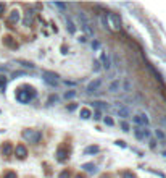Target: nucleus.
I'll return each mask as SVG.
<instances>
[{
  "label": "nucleus",
  "mask_w": 166,
  "mask_h": 178,
  "mask_svg": "<svg viewBox=\"0 0 166 178\" xmlns=\"http://www.w3.org/2000/svg\"><path fill=\"white\" fill-rule=\"evenodd\" d=\"M107 20H108V28H111L113 31H121L123 20L118 13H110V15L107 16Z\"/></svg>",
  "instance_id": "obj_1"
},
{
  "label": "nucleus",
  "mask_w": 166,
  "mask_h": 178,
  "mask_svg": "<svg viewBox=\"0 0 166 178\" xmlns=\"http://www.w3.org/2000/svg\"><path fill=\"white\" fill-rule=\"evenodd\" d=\"M36 92L32 91V87H29V91H24V87H20L18 89V92H16V99L23 102V104H26V102H29L32 97H34Z\"/></svg>",
  "instance_id": "obj_2"
},
{
  "label": "nucleus",
  "mask_w": 166,
  "mask_h": 178,
  "mask_svg": "<svg viewBox=\"0 0 166 178\" xmlns=\"http://www.w3.org/2000/svg\"><path fill=\"white\" fill-rule=\"evenodd\" d=\"M23 139L27 143H37L40 139V131H37V130H24L23 131Z\"/></svg>",
  "instance_id": "obj_3"
},
{
  "label": "nucleus",
  "mask_w": 166,
  "mask_h": 178,
  "mask_svg": "<svg viewBox=\"0 0 166 178\" xmlns=\"http://www.w3.org/2000/svg\"><path fill=\"white\" fill-rule=\"evenodd\" d=\"M100 86H102V79L98 78V79H94V81H91L87 84V89H86V92L87 94H92V92H95L97 89H100Z\"/></svg>",
  "instance_id": "obj_4"
},
{
  "label": "nucleus",
  "mask_w": 166,
  "mask_h": 178,
  "mask_svg": "<svg viewBox=\"0 0 166 178\" xmlns=\"http://www.w3.org/2000/svg\"><path fill=\"white\" fill-rule=\"evenodd\" d=\"M116 114H118V117H121V118H127V117H131V110L127 109L126 105H118Z\"/></svg>",
  "instance_id": "obj_5"
},
{
  "label": "nucleus",
  "mask_w": 166,
  "mask_h": 178,
  "mask_svg": "<svg viewBox=\"0 0 166 178\" xmlns=\"http://www.w3.org/2000/svg\"><path fill=\"white\" fill-rule=\"evenodd\" d=\"M15 154H16V157H18V159H26L27 151H26V147L23 146V144H18L16 149H15Z\"/></svg>",
  "instance_id": "obj_6"
},
{
  "label": "nucleus",
  "mask_w": 166,
  "mask_h": 178,
  "mask_svg": "<svg viewBox=\"0 0 166 178\" xmlns=\"http://www.w3.org/2000/svg\"><path fill=\"white\" fill-rule=\"evenodd\" d=\"M108 91L110 92H120L121 91V81L120 79H113L110 83V86H108Z\"/></svg>",
  "instance_id": "obj_7"
},
{
  "label": "nucleus",
  "mask_w": 166,
  "mask_h": 178,
  "mask_svg": "<svg viewBox=\"0 0 166 178\" xmlns=\"http://www.w3.org/2000/svg\"><path fill=\"white\" fill-rule=\"evenodd\" d=\"M121 89H123V91H126V92H131L132 91V81H131L129 78H124L121 81Z\"/></svg>",
  "instance_id": "obj_8"
},
{
  "label": "nucleus",
  "mask_w": 166,
  "mask_h": 178,
  "mask_svg": "<svg viewBox=\"0 0 166 178\" xmlns=\"http://www.w3.org/2000/svg\"><path fill=\"white\" fill-rule=\"evenodd\" d=\"M18 21H20V13H18L16 10H13L10 13V16H8V23H10V25H16Z\"/></svg>",
  "instance_id": "obj_9"
},
{
  "label": "nucleus",
  "mask_w": 166,
  "mask_h": 178,
  "mask_svg": "<svg viewBox=\"0 0 166 178\" xmlns=\"http://www.w3.org/2000/svg\"><path fill=\"white\" fill-rule=\"evenodd\" d=\"M113 65H115L118 70H121L123 65H124V63H123V58H121L118 54H113Z\"/></svg>",
  "instance_id": "obj_10"
},
{
  "label": "nucleus",
  "mask_w": 166,
  "mask_h": 178,
  "mask_svg": "<svg viewBox=\"0 0 166 178\" xmlns=\"http://www.w3.org/2000/svg\"><path fill=\"white\" fill-rule=\"evenodd\" d=\"M10 154H11V144L10 143H5V144H3V146H2V156H10Z\"/></svg>",
  "instance_id": "obj_11"
},
{
  "label": "nucleus",
  "mask_w": 166,
  "mask_h": 178,
  "mask_svg": "<svg viewBox=\"0 0 166 178\" xmlns=\"http://www.w3.org/2000/svg\"><path fill=\"white\" fill-rule=\"evenodd\" d=\"M56 159H58L60 162H65L66 159H68V151H66V149H60V151H58V156H56Z\"/></svg>",
  "instance_id": "obj_12"
},
{
  "label": "nucleus",
  "mask_w": 166,
  "mask_h": 178,
  "mask_svg": "<svg viewBox=\"0 0 166 178\" xmlns=\"http://www.w3.org/2000/svg\"><path fill=\"white\" fill-rule=\"evenodd\" d=\"M102 63H103V68H105V70H110L111 68V62L108 60V57H107L105 54H102Z\"/></svg>",
  "instance_id": "obj_13"
},
{
  "label": "nucleus",
  "mask_w": 166,
  "mask_h": 178,
  "mask_svg": "<svg viewBox=\"0 0 166 178\" xmlns=\"http://www.w3.org/2000/svg\"><path fill=\"white\" fill-rule=\"evenodd\" d=\"M44 79H45V81H53V79H58V74H56V73H49V71H45V73H44Z\"/></svg>",
  "instance_id": "obj_14"
},
{
  "label": "nucleus",
  "mask_w": 166,
  "mask_h": 178,
  "mask_svg": "<svg viewBox=\"0 0 166 178\" xmlns=\"http://www.w3.org/2000/svg\"><path fill=\"white\" fill-rule=\"evenodd\" d=\"M5 45H8V47H13V49H16L18 45H16V42H13V37H5Z\"/></svg>",
  "instance_id": "obj_15"
},
{
  "label": "nucleus",
  "mask_w": 166,
  "mask_h": 178,
  "mask_svg": "<svg viewBox=\"0 0 166 178\" xmlns=\"http://www.w3.org/2000/svg\"><path fill=\"white\" fill-rule=\"evenodd\" d=\"M98 151H100V147H98V146H91V147L86 149V154H97Z\"/></svg>",
  "instance_id": "obj_16"
},
{
  "label": "nucleus",
  "mask_w": 166,
  "mask_h": 178,
  "mask_svg": "<svg viewBox=\"0 0 166 178\" xmlns=\"http://www.w3.org/2000/svg\"><path fill=\"white\" fill-rule=\"evenodd\" d=\"M81 118H91V110L82 109V110H81Z\"/></svg>",
  "instance_id": "obj_17"
},
{
  "label": "nucleus",
  "mask_w": 166,
  "mask_h": 178,
  "mask_svg": "<svg viewBox=\"0 0 166 178\" xmlns=\"http://www.w3.org/2000/svg\"><path fill=\"white\" fill-rule=\"evenodd\" d=\"M94 167H95V165H94V163H86V165H82V168H84V170H86V172H95V168H94Z\"/></svg>",
  "instance_id": "obj_18"
},
{
  "label": "nucleus",
  "mask_w": 166,
  "mask_h": 178,
  "mask_svg": "<svg viewBox=\"0 0 166 178\" xmlns=\"http://www.w3.org/2000/svg\"><path fill=\"white\" fill-rule=\"evenodd\" d=\"M66 25H68V31H69V32H74V31H76V28H74V25H73V21H71L69 18H66Z\"/></svg>",
  "instance_id": "obj_19"
},
{
  "label": "nucleus",
  "mask_w": 166,
  "mask_h": 178,
  "mask_svg": "<svg viewBox=\"0 0 166 178\" xmlns=\"http://www.w3.org/2000/svg\"><path fill=\"white\" fill-rule=\"evenodd\" d=\"M58 178H71V172L69 170H63V172L60 173Z\"/></svg>",
  "instance_id": "obj_20"
},
{
  "label": "nucleus",
  "mask_w": 166,
  "mask_h": 178,
  "mask_svg": "<svg viewBox=\"0 0 166 178\" xmlns=\"http://www.w3.org/2000/svg\"><path fill=\"white\" fill-rule=\"evenodd\" d=\"M140 121H142V123H144V125H148V123H150L148 117H147L145 114H142V115H140Z\"/></svg>",
  "instance_id": "obj_21"
},
{
  "label": "nucleus",
  "mask_w": 166,
  "mask_h": 178,
  "mask_svg": "<svg viewBox=\"0 0 166 178\" xmlns=\"http://www.w3.org/2000/svg\"><path fill=\"white\" fill-rule=\"evenodd\" d=\"M92 105L94 107H100V109H105V102H98V101H95V102H92Z\"/></svg>",
  "instance_id": "obj_22"
},
{
  "label": "nucleus",
  "mask_w": 166,
  "mask_h": 178,
  "mask_svg": "<svg viewBox=\"0 0 166 178\" xmlns=\"http://www.w3.org/2000/svg\"><path fill=\"white\" fill-rule=\"evenodd\" d=\"M155 134H156V138H158V139H164V133L161 130H155Z\"/></svg>",
  "instance_id": "obj_23"
},
{
  "label": "nucleus",
  "mask_w": 166,
  "mask_h": 178,
  "mask_svg": "<svg viewBox=\"0 0 166 178\" xmlns=\"http://www.w3.org/2000/svg\"><path fill=\"white\" fill-rule=\"evenodd\" d=\"M5 84H7V78L0 74V89H3V87H5Z\"/></svg>",
  "instance_id": "obj_24"
},
{
  "label": "nucleus",
  "mask_w": 166,
  "mask_h": 178,
  "mask_svg": "<svg viewBox=\"0 0 166 178\" xmlns=\"http://www.w3.org/2000/svg\"><path fill=\"white\" fill-rule=\"evenodd\" d=\"M74 96H76V91H68L63 97H65V99H71V97H74Z\"/></svg>",
  "instance_id": "obj_25"
},
{
  "label": "nucleus",
  "mask_w": 166,
  "mask_h": 178,
  "mask_svg": "<svg viewBox=\"0 0 166 178\" xmlns=\"http://www.w3.org/2000/svg\"><path fill=\"white\" fill-rule=\"evenodd\" d=\"M123 178H136V175L132 172H126L124 175H123Z\"/></svg>",
  "instance_id": "obj_26"
},
{
  "label": "nucleus",
  "mask_w": 166,
  "mask_h": 178,
  "mask_svg": "<svg viewBox=\"0 0 166 178\" xmlns=\"http://www.w3.org/2000/svg\"><path fill=\"white\" fill-rule=\"evenodd\" d=\"M136 138H137V139H142V138H144V133H142L139 128H137V131H136Z\"/></svg>",
  "instance_id": "obj_27"
},
{
  "label": "nucleus",
  "mask_w": 166,
  "mask_h": 178,
  "mask_svg": "<svg viewBox=\"0 0 166 178\" xmlns=\"http://www.w3.org/2000/svg\"><path fill=\"white\" fill-rule=\"evenodd\" d=\"M5 178H16V173L15 172H8L5 175Z\"/></svg>",
  "instance_id": "obj_28"
},
{
  "label": "nucleus",
  "mask_w": 166,
  "mask_h": 178,
  "mask_svg": "<svg viewBox=\"0 0 166 178\" xmlns=\"http://www.w3.org/2000/svg\"><path fill=\"white\" fill-rule=\"evenodd\" d=\"M160 121H161V125L166 128V115H163V117H160Z\"/></svg>",
  "instance_id": "obj_29"
},
{
  "label": "nucleus",
  "mask_w": 166,
  "mask_h": 178,
  "mask_svg": "<svg viewBox=\"0 0 166 178\" xmlns=\"http://www.w3.org/2000/svg\"><path fill=\"white\" fill-rule=\"evenodd\" d=\"M105 123H107L108 126H113V125H115V123H113V120H111V118H108V117L105 118Z\"/></svg>",
  "instance_id": "obj_30"
},
{
  "label": "nucleus",
  "mask_w": 166,
  "mask_h": 178,
  "mask_svg": "<svg viewBox=\"0 0 166 178\" xmlns=\"http://www.w3.org/2000/svg\"><path fill=\"white\" fill-rule=\"evenodd\" d=\"M121 128H123V131H129V126H127V123H124V121L121 123Z\"/></svg>",
  "instance_id": "obj_31"
},
{
  "label": "nucleus",
  "mask_w": 166,
  "mask_h": 178,
  "mask_svg": "<svg viewBox=\"0 0 166 178\" xmlns=\"http://www.w3.org/2000/svg\"><path fill=\"white\" fill-rule=\"evenodd\" d=\"M55 5H56V7H58V8H60V10H65V7H66V5H65V3H55Z\"/></svg>",
  "instance_id": "obj_32"
},
{
  "label": "nucleus",
  "mask_w": 166,
  "mask_h": 178,
  "mask_svg": "<svg viewBox=\"0 0 166 178\" xmlns=\"http://www.w3.org/2000/svg\"><path fill=\"white\" fill-rule=\"evenodd\" d=\"M5 12V3H0V15Z\"/></svg>",
  "instance_id": "obj_33"
},
{
  "label": "nucleus",
  "mask_w": 166,
  "mask_h": 178,
  "mask_svg": "<svg viewBox=\"0 0 166 178\" xmlns=\"http://www.w3.org/2000/svg\"><path fill=\"white\" fill-rule=\"evenodd\" d=\"M134 121H136L137 125H140V123H142V121H140V117H139V115H137V117H134Z\"/></svg>",
  "instance_id": "obj_34"
},
{
  "label": "nucleus",
  "mask_w": 166,
  "mask_h": 178,
  "mask_svg": "<svg viewBox=\"0 0 166 178\" xmlns=\"http://www.w3.org/2000/svg\"><path fill=\"white\" fill-rule=\"evenodd\" d=\"M156 146V141H155V139H153V141H150V147H155Z\"/></svg>",
  "instance_id": "obj_35"
},
{
  "label": "nucleus",
  "mask_w": 166,
  "mask_h": 178,
  "mask_svg": "<svg viewBox=\"0 0 166 178\" xmlns=\"http://www.w3.org/2000/svg\"><path fill=\"white\" fill-rule=\"evenodd\" d=\"M74 178H84V176H81V175H78V176H74Z\"/></svg>",
  "instance_id": "obj_36"
},
{
  "label": "nucleus",
  "mask_w": 166,
  "mask_h": 178,
  "mask_svg": "<svg viewBox=\"0 0 166 178\" xmlns=\"http://www.w3.org/2000/svg\"><path fill=\"white\" fill-rule=\"evenodd\" d=\"M163 156H164V157H166V152H163Z\"/></svg>",
  "instance_id": "obj_37"
}]
</instances>
